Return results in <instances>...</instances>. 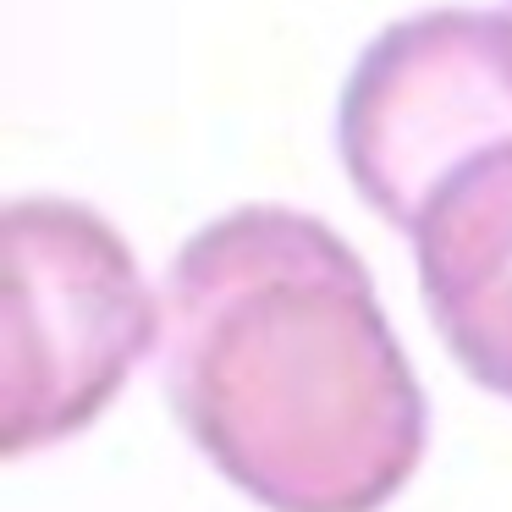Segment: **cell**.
<instances>
[{"label": "cell", "instance_id": "cell-5", "mask_svg": "<svg viewBox=\"0 0 512 512\" xmlns=\"http://www.w3.org/2000/svg\"><path fill=\"white\" fill-rule=\"evenodd\" d=\"M507 12H512V0H507Z\"/></svg>", "mask_w": 512, "mask_h": 512}, {"label": "cell", "instance_id": "cell-2", "mask_svg": "<svg viewBox=\"0 0 512 512\" xmlns=\"http://www.w3.org/2000/svg\"><path fill=\"white\" fill-rule=\"evenodd\" d=\"M155 336V292L105 215L72 199H12L0 452L28 457L89 430Z\"/></svg>", "mask_w": 512, "mask_h": 512}, {"label": "cell", "instance_id": "cell-3", "mask_svg": "<svg viewBox=\"0 0 512 512\" xmlns=\"http://www.w3.org/2000/svg\"><path fill=\"white\" fill-rule=\"evenodd\" d=\"M501 144H512V12L435 6L402 17L347 72L342 171L397 232L452 171Z\"/></svg>", "mask_w": 512, "mask_h": 512}, {"label": "cell", "instance_id": "cell-4", "mask_svg": "<svg viewBox=\"0 0 512 512\" xmlns=\"http://www.w3.org/2000/svg\"><path fill=\"white\" fill-rule=\"evenodd\" d=\"M402 237L452 358L512 402V144L452 171Z\"/></svg>", "mask_w": 512, "mask_h": 512}, {"label": "cell", "instance_id": "cell-1", "mask_svg": "<svg viewBox=\"0 0 512 512\" xmlns=\"http://www.w3.org/2000/svg\"><path fill=\"white\" fill-rule=\"evenodd\" d=\"M160 386L193 446L265 512H380L430 435L364 259L287 204H243L177 248Z\"/></svg>", "mask_w": 512, "mask_h": 512}]
</instances>
